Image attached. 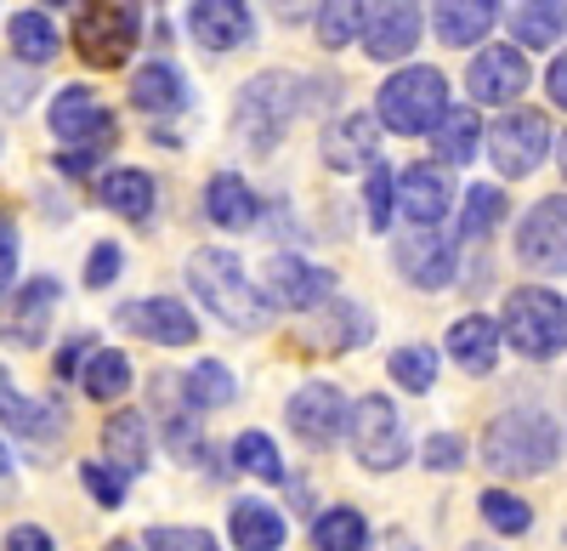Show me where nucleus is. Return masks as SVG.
Segmentation results:
<instances>
[{
    "instance_id": "nucleus-30",
    "label": "nucleus",
    "mask_w": 567,
    "mask_h": 551,
    "mask_svg": "<svg viewBox=\"0 0 567 551\" xmlns=\"http://www.w3.org/2000/svg\"><path fill=\"white\" fill-rule=\"evenodd\" d=\"M227 534H233L239 551H278L290 529H284V518L267 507V500H239V507L227 512Z\"/></svg>"
},
{
    "instance_id": "nucleus-51",
    "label": "nucleus",
    "mask_w": 567,
    "mask_h": 551,
    "mask_svg": "<svg viewBox=\"0 0 567 551\" xmlns=\"http://www.w3.org/2000/svg\"><path fill=\"white\" fill-rule=\"evenodd\" d=\"M7 489H12V449L0 443V494H7Z\"/></svg>"
},
{
    "instance_id": "nucleus-21",
    "label": "nucleus",
    "mask_w": 567,
    "mask_h": 551,
    "mask_svg": "<svg viewBox=\"0 0 567 551\" xmlns=\"http://www.w3.org/2000/svg\"><path fill=\"white\" fill-rule=\"evenodd\" d=\"M131 103L148 114V120H159V114H182V109H194V91H187V80H182V69L176 63H165V58H148L136 74H131Z\"/></svg>"
},
{
    "instance_id": "nucleus-54",
    "label": "nucleus",
    "mask_w": 567,
    "mask_h": 551,
    "mask_svg": "<svg viewBox=\"0 0 567 551\" xmlns=\"http://www.w3.org/2000/svg\"><path fill=\"white\" fill-rule=\"evenodd\" d=\"M465 551H494V545H465Z\"/></svg>"
},
{
    "instance_id": "nucleus-44",
    "label": "nucleus",
    "mask_w": 567,
    "mask_h": 551,
    "mask_svg": "<svg viewBox=\"0 0 567 551\" xmlns=\"http://www.w3.org/2000/svg\"><path fill=\"white\" fill-rule=\"evenodd\" d=\"M148 551H221L205 529H148Z\"/></svg>"
},
{
    "instance_id": "nucleus-1",
    "label": "nucleus",
    "mask_w": 567,
    "mask_h": 551,
    "mask_svg": "<svg viewBox=\"0 0 567 551\" xmlns=\"http://www.w3.org/2000/svg\"><path fill=\"white\" fill-rule=\"evenodd\" d=\"M561 455V427L545 409H505V416L488 421L483 432V467L499 478H539L556 467Z\"/></svg>"
},
{
    "instance_id": "nucleus-17",
    "label": "nucleus",
    "mask_w": 567,
    "mask_h": 551,
    "mask_svg": "<svg viewBox=\"0 0 567 551\" xmlns=\"http://www.w3.org/2000/svg\"><path fill=\"white\" fill-rule=\"evenodd\" d=\"M114 318H120V330H131V336H142V341H154V347H187V341L199 336L194 313H187L182 302H171V296L125 302Z\"/></svg>"
},
{
    "instance_id": "nucleus-36",
    "label": "nucleus",
    "mask_w": 567,
    "mask_h": 551,
    "mask_svg": "<svg viewBox=\"0 0 567 551\" xmlns=\"http://www.w3.org/2000/svg\"><path fill=\"white\" fill-rule=\"evenodd\" d=\"M12 58L40 69V63H52L58 58V23L45 18V12H18L12 18Z\"/></svg>"
},
{
    "instance_id": "nucleus-43",
    "label": "nucleus",
    "mask_w": 567,
    "mask_h": 551,
    "mask_svg": "<svg viewBox=\"0 0 567 551\" xmlns=\"http://www.w3.org/2000/svg\"><path fill=\"white\" fill-rule=\"evenodd\" d=\"M420 467H432V472H460V467H465V438L432 432V438L420 443Z\"/></svg>"
},
{
    "instance_id": "nucleus-8",
    "label": "nucleus",
    "mask_w": 567,
    "mask_h": 551,
    "mask_svg": "<svg viewBox=\"0 0 567 551\" xmlns=\"http://www.w3.org/2000/svg\"><path fill=\"white\" fill-rule=\"evenodd\" d=\"M488 154L499 165V176H534L550 154H556V136H550V120L539 109H511L494 120L488 131Z\"/></svg>"
},
{
    "instance_id": "nucleus-53",
    "label": "nucleus",
    "mask_w": 567,
    "mask_h": 551,
    "mask_svg": "<svg viewBox=\"0 0 567 551\" xmlns=\"http://www.w3.org/2000/svg\"><path fill=\"white\" fill-rule=\"evenodd\" d=\"M109 551H136V545H131V540H114V545H109Z\"/></svg>"
},
{
    "instance_id": "nucleus-25",
    "label": "nucleus",
    "mask_w": 567,
    "mask_h": 551,
    "mask_svg": "<svg viewBox=\"0 0 567 551\" xmlns=\"http://www.w3.org/2000/svg\"><path fill=\"white\" fill-rule=\"evenodd\" d=\"M103 461H109L120 478L148 472V416H136V409H120V416H109V421H103Z\"/></svg>"
},
{
    "instance_id": "nucleus-3",
    "label": "nucleus",
    "mask_w": 567,
    "mask_h": 551,
    "mask_svg": "<svg viewBox=\"0 0 567 551\" xmlns=\"http://www.w3.org/2000/svg\"><path fill=\"white\" fill-rule=\"evenodd\" d=\"M296 109H301V80L267 69V74H256V80L239 85V103H233V136H239L250 154L267 160L284 136H290Z\"/></svg>"
},
{
    "instance_id": "nucleus-46",
    "label": "nucleus",
    "mask_w": 567,
    "mask_h": 551,
    "mask_svg": "<svg viewBox=\"0 0 567 551\" xmlns=\"http://www.w3.org/2000/svg\"><path fill=\"white\" fill-rule=\"evenodd\" d=\"M12 273H18V227H12L7 211H0V296L12 290Z\"/></svg>"
},
{
    "instance_id": "nucleus-33",
    "label": "nucleus",
    "mask_w": 567,
    "mask_h": 551,
    "mask_svg": "<svg viewBox=\"0 0 567 551\" xmlns=\"http://www.w3.org/2000/svg\"><path fill=\"white\" fill-rule=\"evenodd\" d=\"M182 398H187V409H227L239 398V381H233L221 358H199L194 370H182Z\"/></svg>"
},
{
    "instance_id": "nucleus-18",
    "label": "nucleus",
    "mask_w": 567,
    "mask_h": 551,
    "mask_svg": "<svg viewBox=\"0 0 567 551\" xmlns=\"http://www.w3.org/2000/svg\"><path fill=\"white\" fill-rule=\"evenodd\" d=\"M187 34H194L205 52H239L256 34L250 0H194V7H187Z\"/></svg>"
},
{
    "instance_id": "nucleus-2",
    "label": "nucleus",
    "mask_w": 567,
    "mask_h": 551,
    "mask_svg": "<svg viewBox=\"0 0 567 551\" xmlns=\"http://www.w3.org/2000/svg\"><path fill=\"white\" fill-rule=\"evenodd\" d=\"M187 285H194V296L221 318L233 336L267 330V302H261V290L245 279V262L233 256V251H221V245L194 251V256H187Z\"/></svg>"
},
{
    "instance_id": "nucleus-16",
    "label": "nucleus",
    "mask_w": 567,
    "mask_h": 551,
    "mask_svg": "<svg viewBox=\"0 0 567 551\" xmlns=\"http://www.w3.org/2000/svg\"><path fill=\"white\" fill-rule=\"evenodd\" d=\"M454 262V239H443L437 227H409V239H398V273L414 290H449Z\"/></svg>"
},
{
    "instance_id": "nucleus-38",
    "label": "nucleus",
    "mask_w": 567,
    "mask_h": 551,
    "mask_svg": "<svg viewBox=\"0 0 567 551\" xmlns=\"http://www.w3.org/2000/svg\"><path fill=\"white\" fill-rule=\"evenodd\" d=\"M386 370H392V381L403 392H432L437 387V353L425 347V341H409V347H398L386 358Z\"/></svg>"
},
{
    "instance_id": "nucleus-4",
    "label": "nucleus",
    "mask_w": 567,
    "mask_h": 551,
    "mask_svg": "<svg viewBox=\"0 0 567 551\" xmlns=\"http://www.w3.org/2000/svg\"><path fill=\"white\" fill-rule=\"evenodd\" d=\"M142 45V0H80L74 52L91 69H125Z\"/></svg>"
},
{
    "instance_id": "nucleus-27",
    "label": "nucleus",
    "mask_w": 567,
    "mask_h": 551,
    "mask_svg": "<svg viewBox=\"0 0 567 551\" xmlns=\"http://www.w3.org/2000/svg\"><path fill=\"white\" fill-rule=\"evenodd\" d=\"M505 12V0H437V40L443 45H477Z\"/></svg>"
},
{
    "instance_id": "nucleus-15",
    "label": "nucleus",
    "mask_w": 567,
    "mask_h": 551,
    "mask_svg": "<svg viewBox=\"0 0 567 551\" xmlns=\"http://www.w3.org/2000/svg\"><path fill=\"white\" fill-rule=\"evenodd\" d=\"M58 296H63V285L45 279V273H40V279H29V285H18L7 318H0V341H7V347H40L45 330H52Z\"/></svg>"
},
{
    "instance_id": "nucleus-31",
    "label": "nucleus",
    "mask_w": 567,
    "mask_h": 551,
    "mask_svg": "<svg viewBox=\"0 0 567 551\" xmlns=\"http://www.w3.org/2000/svg\"><path fill=\"white\" fill-rule=\"evenodd\" d=\"M363 18H369V0H318L312 34H318L323 52H347V45L363 34Z\"/></svg>"
},
{
    "instance_id": "nucleus-12",
    "label": "nucleus",
    "mask_w": 567,
    "mask_h": 551,
    "mask_svg": "<svg viewBox=\"0 0 567 551\" xmlns=\"http://www.w3.org/2000/svg\"><path fill=\"white\" fill-rule=\"evenodd\" d=\"M528 80H534V69L523 58V45H483L465 69L471 103H494V109H511L528 91Z\"/></svg>"
},
{
    "instance_id": "nucleus-20",
    "label": "nucleus",
    "mask_w": 567,
    "mask_h": 551,
    "mask_svg": "<svg viewBox=\"0 0 567 551\" xmlns=\"http://www.w3.org/2000/svg\"><path fill=\"white\" fill-rule=\"evenodd\" d=\"M449 205H454V182H449L443 165H420L414 160L398 176V211L409 216V227H437L449 216Z\"/></svg>"
},
{
    "instance_id": "nucleus-41",
    "label": "nucleus",
    "mask_w": 567,
    "mask_h": 551,
    "mask_svg": "<svg viewBox=\"0 0 567 551\" xmlns=\"http://www.w3.org/2000/svg\"><path fill=\"white\" fill-rule=\"evenodd\" d=\"M392 211H398V176H392L386 165H374L369 182H363V216H369L374 234H381V227L392 222Z\"/></svg>"
},
{
    "instance_id": "nucleus-40",
    "label": "nucleus",
    "mask_w": 567,
    "mask_h": 551,
    "mask_svg": "<svg viewBox=\"0 0 567 551\" xmlns=\"http://www.w3.org/2000/svg\"><path fill=\"white\" fill-rule=\"evenodd\" d=\"M233 467L261 478V483H284V461H278V449L267 432H239L233 438Z\"/></svg>"
},
{
    "instance_id": "nucleus-34",
    "label": "nucleus",
    "mask_w": 567,
    "mask_h": 551,
    "mask_svg": "<svg viewBox=\"0 0 567 551\" xmlns=\"http://www.w3.org/2000/svg\"><path fill=\"white\" fill-rule=\"evenodd\" d=\"M432 136H437V154H443L449 165H471V160L483 154V120H477V109L449 103V114H443V125H437Z\"/></svg>"
},
{
    "instance_id": "nucleus-28",
    "label": "nucleus",
    "mask_w": 567,
    "mask_h": 551,
    "mask_svg": "<svg viewBox=\"0 0 567 551\" xmlns=\"http://www.w3.org/2000/svg\"><path fill=\"white\" fill-rule=\"evenodd\" d=\"M97 200H103L114 216H125V222H148V216L159 211L154 176H148V171H131V165H120V171H109V176L97 182Z\"/></svg>"
},
{
    "instance_id": "nucleus-23",
    "label": "nucleus",
    "mask_w": 567,
    "mask_h": 551,
    "mask_svg": "<svg viewBox=\"0 0 567 551\" xmlns=\"http://www.w3.org/2000/svg\"><path fill=\"white\" fill-rule=\"evenodd\" d=\"M449 358L460 364L465 376H494L499 364V325L483 313H465L449 325Z\"/></svg>"
},
{
    "instance_id": "nucleus-55",
    "label": "nucleus",
    "mask_w": 567,
    "mask_h": 551,
    "mask_svg": "<svg viewBox=\"0 0 567 551\" xmlns=\"http://www.w3.org/2000/svg\"><path fill=\"white\" fill-rule=\"evenodd\" d=\"M45 7H63V0H45Z\"/></svg>"
},
{
    "instance_id": "nucleus-35",
    "label": "nucleus",
    "mask_w": 567,
    "mask_h": 551,
    "mask_svg": "<svg viewBox=\"0 0 567 551\" xmlns=\"http://www.w3.org/2000/svg\"><path fill=\"white\" fill-rule=\"evenodd\" d=\"M312 545L318 551H363L369 545V523L358 507H329L312 518Z\"/></svg>"
},
{
    "instance_id": "nucleus-22",
    "label": "nucleus",
    "mask_w": 567,
    "mask_h": 551,
    "mask_svg": "<svg viewBox=\"0 0 567 551\" xmlns=\"http://www.w3.org/2000/svg\"><path fill=\"white\" fill-rule=\"evenodd\" d=\"M0 421H7L18 438H29V443H52V438L69 432V409L58 398L34 404V398H23L7 376H0Z\"/></svg>"
},
{
    "instance_id": "nucleus-39",
    "label": "nucleus",
    "mask_w": 567,
    "mask_h": 551,
    "mask_svg": "<svg viewBox=\"0 0 567 551\" xmlns=\"http://www.w3.org/2000/svg\"><path fill=\"white\" fill-rule=\"evenodd\" d=\"M483 523L494 529V534H528L534 529V507L523 494H511V489H483Z\"/></svg>"
},
{
    "instance_id": "nucleus-9",
    "label": "nucleus",
    "mask_w": 567,
    "mask_h": 551,
    "mask_svg": "<svg viewBox=\"0 0 567 551\" xmlns=\"http://www.w3.org/2000/svg\"><path fill=\"white\" fill-rule=\"evenodd\" d=\"M284 421H290V432L307 449H336L347 438L352 409H347V398H341L336 381H307V387H296L290 404H284Z\"/></svg>"
},
{
    "instance_id": "nucleus-37",
    "label": "nucleus",
    "mask_w": 567,
    "mask_h": 551,
    "mask_svg": "<svg viewBox=\"0 0 567 551\" xmlns=\"http://www.w3.org/2000/svg\"><path fill=\"white\" fill-rule=\"evenodd\" d=\"M511 200L494 188V182H477V188H465V211H460V239H483L505 222Z\"/></svg>"
},
{
    "instance_id": "nucleus-11",
    "label": "nucleus",
    "mask_w": 567,
    "mask_h": 551,
    "mask_svg": "<svg viewBox=\"0 0 567 551\" xmlns=\"http://www.w3.org/2000/svg\"><path fill=\"white\" fill-rule=\"evenodd\" d=\"M45 125H52V136L69 143V149H103L109 154V143H114V114L97 103L91 85H63L52 114H45Z\"/></svg>"
},
{
    "instance_id": "nucleus-48",
    "label": "nucleus",
    "mask_w": 567,
    "mask_h": 551,
    "mask_svg": "<svg viewBox=\"0 0 567 551\" xmlns=\"http://www.w3.org/2000/svg\"><path fill=\"white\" fill-rule=\"evenodd\" d=\"M7 551H52V534L34 529V523H18V529L7 534Z\"/></svg>"
},
{
    "instance_id": "nucleus-19",
    "label": "nucleus",
    "mask_w": 567,
    "mask_h": 551,
    "mask_svg": "<svg viewBox=\"0 0 567 551\" xmlns=\"http://www.w3.org/2000/svg\"><path fill=\"white\" fill-rule=\"evenodd\" d=\"M323 165L329 171H374L381 165V120L374 114H341L323 125Z\"/></svg>"
},
{
    "instance_id": "nucleus-42",
    "label": "nucleus",
    "mask_w": 567,
    "mask_h": 551,
    "mask_svg": "<svg viewBox=\"0 0 567 551\" xmlns=\"http://www.w3.org/2000/svg\"><path fill=\"white\" fill-rule=\"evenodd\" d=\"M80 483H85V494L97 500L103 512H114V507H125V478L109 467V461H85L80 467Z\"/></svg>"
},
{
    "instance_id": "nucleus-49",
    "label": "nucleus",
    "mask_w": 567,
    "mask_h": 551,
    "mask_svg": "<svg viewBox=\"0 0 567 551\" xmlns=\"http://www.w3.org/2000/svg\"><path fill=\"white\" fill-rule=\"evenodd\" d=\"M545 91H550V103H556V109H567V52L550 63V74H545Z\"/></svg>"
},
{
    "instance_id": "nucleus-14",
    "label": "nucleus",
    "mask_w": 567,
    "mask_h": 551,
    "mask_svg": "<svg viewBox=\"0 0 567 551\" xmlns=\"http://www.w3.org/2000/svg\"><path fill=\"white\" fill-rule=\"evenodd\" d=\"M420 45V0H369L363 52L374 63H398Z\"/></svg>"
},
{
    "instance_id": "nucleus-7",
    "label": "nucleus",
    "mask_w": 567,
    "mask_h": 551,
    "mask_svg": "<svg viewBox=\"0 0 567 551\" xmlns=\"http://www.w3.org/2000/svg\"><path fill=\"white\" fill-rule=\"evenodd\" d=\"M347 438L358 449V467H369V472H398L409 461V432H403V416L386 392H369L352 404Z\"/></svg>"
},
{
    "instance_id": "nucleus-47",
    "label": "nucleus",
    "mask_w": 567,
    "mask_h": 551,
    "mask_svg": "<svg viewBox=\"0 0 567 551\" xmlns=\"http://www.w3.org/2000/svg\"><path fill=\"white\" fill-rule=\"evenodd\" d=\"M91 353H97V341H91V336H74V341H69V347L58 353V381H69V376H80Z\"/></svg>"
},
{
    "instance_id": "nucleus-24",
    "label": "nucleus",
    "mask_w": 567,
    "mask_h": 551,
    "mask_svg": "<svg viewBox=\"0 0 567 551\" xmlns=\"http://www.w3.org/2000/svg\"><path fill=\"white\" fill-rule=\"evenodd\" d=\"M205 211H210V222L221 227V234H245V227H256V216H261V200L239 171H216L210 188H205Z\"/></svg>"
},
{
    "instance_id": "nucleus-29",
    "label": "nucleus",
    "mask_w": 567,
    "mask_h": 551,
    "mask_svg": "<svg viewBox=\"0 0 567 551\" xmlns=\"http://www.w3.org/2000/svg\"><path fill=\"white\" fill-rule=\"evenodd\" d=\"M511 34L523 52H550L567 34V0H523V7L511 12Z\"/></svg>"
},
{
    "instance_id": "nucleus-32",
    "label": "nucleus",
    "mask_w": 567,
    "mask_h": 551,
    "mask_svg": "<svg viewBox=\"0 0 567 551\" xmlns=\"http://www.w3.org/2000/svg\"><path fill=\"white\" fill-rule=\"evenodd\" d=\"M80 387H85L91 404H120L131 392V358L120 347H97L80 370Z\"/></svg>"
},
{
    "instance_id": "nucleus-45",
    "label": "nucleus",
    "mask_w": 567,
    "mask_h": 551,
    "mask_svg": "<svg viewBox=\"0 0 567 551\" xmlns=\"http://www.w3.org/2000/svg\"><path fill=\"white\" fill-rule=\"evenodd\" d=\"M120 262H125V256H120V245H114V239H103L97 251L85 256V285H91V290L114 285V279H120Z\"/></svg>"
},
{
    "instance_id": "nucleus-50",
    "label": "nucleus",
    "mask_w": 567,
    "mask_h": 551,
    "mask_svg": "<svg viewBox=\"0 0 567 551\" xmlns=\"http://www.w3.org/2000/svg\"><path fill=\"white\" fill-rule=\"evenodd\" d=\"M272 7H278L284 23H301L307 12H318V0H272Z\"/></svg>"
},
{
    "instance_id": "nucleus-52",
    "label": "nucleus",
    "mask_w": 567,
    "mask_h": 551,
    "mask_svg": "<svg viewBox=\"0 0 567 551\" xmlns=\"http://www.w3.org/2000/svg\"><path fill=\"white\" fill-rule=\"evenodd\" d=\"M556 165H561V176H567V131L556 136Z\"/></svg>"
},
{
    "instance_id": "nucleus-10",
    "label": "nucleus",
    "mask_w": 567,
    "mask_h": 551,
    "mask_svg": "<svg viewBox=\"0 0 567 551\" xmlns=\"http://www.w3.org/2000/svg\"><path fill=\"white\" fill-rule=\"evenodd\" d=\"M261 302L267 307H284V313L323 307V302H336V273L312 267L301 256H272L267 273H261Z\"/></svg>"
},
{
    "instance_id": "nucleus-5",
    "label": "nucleus",
    "mask_w": 567,
    "mask_h": 551,
    "mask_svg": "<svg viewBox=\"0 0 567 551\" xmlns=\"http://www.w3.org/2000/svg\"><path fill=\"white\" fill-rule=\"evenodd\" d=\"M449 114V80L443 69L432 63H414V69H398L381 98H374V120H381V131H398V136H420V131H437Z\"/></svg>"
},
{
    "instance_id": "nucleus-13",
    "label": "nucleus",
    "mask_w": 567,
    "mask_h": 551,
    "mask_svg": "<svg viewBox=\"0 0 567 551\" xmlns=\"http://www.w3.org/2000/svg\"><path fill=\"white\" fill-rule=\"evenodd\" d=\"M516 256L534 273H567V194L539 200L516 227Z\"/></svg>"
},
{
    "instance_id": "nucleus-26",
    "label": "nucleus",
    "mask_w": 567,
    "mask_h": 551,
    "mask_svg": "<svg viewBox=\"0 0 567 551\" xmlns=\"http://www.w3.org/2000/svg\"><path fill=\"white\" fill-rule=\"evenodd\" d=\"M369 336H374V318L358 302H323L318 318H312V330H307V341L323 347V353H352Z\"/></svg>"
},
{
    "instance_id": "nucleus-6",
    "label": "nucleus",
    "mask_w": 567,
    "mask_h": 551,
    "mask_svg": "<svg viewBox=\"0 0 567 551\" xmlns=\"http://www.w3.org/2000/svg\"><path fill=\"white\" fill-rule=\"evenodd\" d=\"M499 341H511V353H523V358L567 353V302L545 285L511 290L505 313H499Z\"/></svg>"
}]
</instances>
